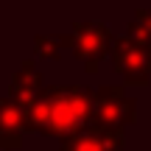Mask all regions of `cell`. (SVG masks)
Instances as JSON below:
<instances>
[{
	"label": "cell",
	"instance_id": "1",
	"mask_svg": "<svg viewBox=\"0 0 151 151\" xmlns=\"http://www.w3.org/2000/svg\"><path fill=\"white\" fill-rule=\"evenodd\" d=\"M92 98L90 87H42L34 104L25 109L28 129L45 137H67L92 123Z\"/></svg>",
	"mask_w": 151,
	"mask_h": 151
},
{
	"label": "cell",
	"instance_id": "2",
	"mask_svg": "<svg viewBox=\"0 0 151 151\" xmlns=\"http://www.w3.org/2000/svg\"><path fill=\"white\" fill-rule=\"evenodd\" d=\"M62 45L73 50V56L84 65L87 73H95L101 59L112 48V31L98 20H81L67 37H62Z\"/></svg>",
	"mask_w": 151,
	"mask_h": 151
},
{
	"label": "cell",
	"instance_id": "3",
	"mask_svg": "<svg viewBox=\"0 0 151 151\" xmlns=\"http://www.w3.org/2000/svg\"><path fill=\"white\" fill-rule=\"evenodd\" d=\"M112 67L123 84L146 87L151 81V45H143L132 37L112 42Z\"/></svg>",
	"mask_w": 151,
	"mask_h": 151
},
{
	"label": "cell",
	"instance_id": "4",
	"mask_svg": "<svg viewBox=\"0 0 151 151\" xmlns=\"http://www.w3.org/2000/svg\"><path fill=\"white\" fill-rule=\"evenodd\" d=\"M137 120V104L123 95L120 87H101L92 98V126L123 129Z\"/></svg>",
	"mask_w": 151,
	"mask_h": 151
},
{
	"label": "cell",
	"instance_id": "5",
	"mask_svg": "<svg viewBox=\"0 0 151 151\" xmlns=\"http://www.w3.org/2000/svg\"><path fill=\"white\" fill-rule=\"evenodd\" d=\"M28 129L25 106L14 98H0V146L3 148H22V132Z\"/></svg>",
	"mask_w": 151,
	"mask_h": 151
},
{
	"label": "cell",
	"instance_id": "6",
	"mask_svg": "<svg viewBox=\"0 0 151 151\" xmlns=\"http://www.w3.org/2000/svg\"><path fill=\"white\" fill-rule=\"evenodd\" d=\"M42 73L37 70V65H34L31 59L28 62H22V67L14 73V78H11V84H9V98H14L20 106H31L34 104V98L42 92Z\"/></svg>",
	"mask_w": 151,
	"mask_h": 151
},
{
	"label": "cell",
	"instance_id": "7",
	"mask_svg": "<svg viewBox=\"0 0 151 151\" xmlns=\"http://www.w3.org/2000/svg\"><path fill=\"white\" fill-rule=\"evenodd\" d=\"M62 151H106V140H104V132L98 126H87L81 132L62 137Z\"/></svg>",
	"mask_w": 151,
	"mask_h": 151
},
{
	"label": "cell",
	"instance_id": "8",
	"mask_svg": "<svg viewBox=\"0 0 151 151\" xmlns=\"http://www.w3.org/2000/svg\"><path fill=\"white\" fill-rule=\"evenodd\" d=\"M129 37L143 45H151V9L137 11V17L129 22Z\"/></svg>",
	"mask_w": 151,
	"mask_h": 151
},
{
	"label": "cell",
	"instance_id": "9",
	"mask_svg": "<svg viewBox=\"0 0 151 151\" xmlns=\"http://www.w3.org/2000/svg\"><path fill=\"white\" fill-rule=\"evenodd\" d=\"M62 37H45V34H39V37H34V53L39 56V59H62Z\"/></svg>",
	"mask_w": 151,
	"mask_h": 151
},
{
	"label": "cell",
	"instance_id": "10",
	"mask_svg": "<svg viewBox=\"0 0 151 151\" xmlns=\"http://www.w3.org/2000/svg\"><path fill=\"white\" fill-rule=\"evenodd\" d=\"M0 151H9V148H3V146H0Z\"/></svg>",
	"mask_w": 151,
	"mask_h": 151
}]
</instances>
